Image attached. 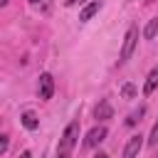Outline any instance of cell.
I'll return each instance as SVG.
<instances>
[{
	"label": "cell",
	"mask_w": 158,
	"mask_h": 158,
	"mask_svg": "<svg viewBox=\"0 0 158 158\" xmlns=\"http://www.w3.org/2000/svg\"><path fill=\"white\" fill-rule=\"evenodd\" d=\"M156 86H158V67L151 69V74H148V79H146V84H143V94L151 96V94L156 91Z\"/></svg>",
	"instance_id": "cell-8"
},
{
	"label": "cell",
	"mask_w": 158,
	"mask_h": 158,
	"mask_svg": "<svg viewBox=\"0 0 158 158\" xmlns=\"http://www.w3.org/2000/svg\"><path fill=\"white\" fill-rule=\"evenodd\" d=\"M59 158H62V156H59Z\"/></svg>",
	"instance_id": "cell-21"
},
{
	"label": "cell",
	"mask_w": 158,
	"mask_h": 158,
	"mask_svg": "<svg viewBox=\"0 0 158 158\" xmlns=\"http://www.w3.org/2000/svg\"><path fill=\"white\" fill-rule=\"evenodd\" d=\"M148 143L151 146H158V121L153 123V128H151V136H148Z\"/></svg>",
	"instance_id": "cell-13"
},
{
	"label": "cell",
	"mask_w": 158,
	"mask_h": 158,
	"mask_svg": "<svg viewBox=\"0 0 158 158\" xmlns=\"http://www.w3.org/2000/svg\"><path fill=\"white\" fill-rule=\"evenodd\" d=\"M99 10H101V0H91L89 5H84V7H81L79 20H81V22H86V20H91V17H94Z\"/></svg>",
	"instance_id": "cell-6"
},
{
	"label": "cell",
	"mask_w": 158,
	"mask_h": 158,
	"mask_svg": "<svg viewBox=\"0 0 158 158\" xmlns=\"http://www.w3.org/2000/svg\"><path fill=\"white\" fill-rule=\"evenodd\" d=\"M52 94H54V79H52V74H42L40 77V99H52Z\"/></svg>",
	"instance_id": "cell-5"
},
{
	"label": "cell",
	"mask_w": 158,
	"mask_h": 158,
	"mask_svg": "<svg viewBox=\"0 0 158 158\" xmlns=\"http://www.w3.org/2000/svg\"><path fill=\"white\" fill-rule=\"evenodd\" d=\"M30 2H32V5H37V2H42V0H30Z\"/></svg>",
	"instance_id": "cell-19"
},
{
	"label": "cell",
	"mask_w": 158,
	"mask_h": 158,
	"mask_svg": "<svg viewBox=\"0 0 158 158\" xmlns=\"http://www.w3.org/2000/svg\"><path fill=\"white\" fill-rule=\"evenodd\" d=\"M20 158H32V153H30V151H22V153H20Z\"/></svg>",
	"instance_id": "cell-15"
},
{
	"label": "cell",
	"mask_w": 158,
	"mask_h": 158,
	"mask_svg": "<svg viewBox=\"0 0 158 158\" xmlns=\"http://www.w3.org/2000/svg\"><path fill=\"white\" fill-rule=\"evenodd\" d=\"M121 94H123L126 99H133V96H136V86H133V84H123V86H121Z\"/></svg>",
	"instance_id": "cell-12"
},
{
	"label": "cell",
	"mask_w": 158,
	"mask_h": 158,
	"mask_svg": "<svg viewBox=\"0 0 158 158\" xmlns=\"http://www.w3.org/2000/svg\"><path fill=\"white\" fill-rule=\"evenodd\" d=\"M143 114H146V109H143V106H141V109H138V111H133V114H131V116H128V118H126V123H128V126H136V123H138V121H141V116H143Z\"/></svg>",
	"instance_id": "cell-11"
},
{
	"label": "cell",
	"mask_w": 158,
	"mask_h": 158,
	"mask_svg": "<svg viewBox=\"0 0 158 158\" xmlns=\"http://www.w3.org/2000/svg\"><path fill=\"white\" fill-rule=\"evenodd\" d=\"M7 151V136H2V141H0V153H5Z\"/></svg>",
	"instance_id": "cell-14"
},
{
	"label": "cell",
	"mask_w": 158,
	"mask_h": 158,
	"mask_svg": "<svg viewBox=\"0 0 158 158\" xmlns=\"http://www.w3.org/2000/svg\"><path fill=\"white\" fill-rule=\"evenodd\" d=\"M20 121H22V126H25L27 131H37V128H40V118H37L32 111H25V114L20 116Z\"/></svg>",
	"instance_id": "cell-7"
},
{
	"label": "cell",
	"mask_w": 158,
	"mask_h": 158,
	"mask_svg": "<svg viewBox=\"0 0 158 158\" xmlns=\"http://www.w3.org/2000/svg\"><path fill=\"white\" fill-rule=\"evenodd\" d=\"M141 148H143V136H141V133L131 136L128 143H126V148H123V158H136V156L141 153Z\"/></svg>",
	"instance_id": "cell-4"
},
{
	"label": "cell",
	"mask_w": 158,
	"mask_h": 158,
	"mask_svg": "<svg viewBox=\"0 0 158 158\" xmlns=\"http://www.w3.org/2000/svg\"><path fill=\"white\" fill-rule=\"evenodd\" d=\"M111 114H114V109H111L109 101H99V106L94 109V116L101 118V121H104V118H111Z\"/></svg>",
	"instance_id": "cell-9"
},
{
	"label": "cell",
	"mask_w": 158,
	"mask_h": 158,
	"mask_svg": "<svg viewBox=\"0 0 158 158\" xmlns=\"http://www.w3.org/2000/svg\"><path fill=\"white\" fill-rule=\"evenodd\" d=\"M77 138H79V121H72L67 128H64V133H62V141H59V156L64 158L72 148H74V143H77Z\"/></svg>",
	"instance_id": "cell-1"
},
{
	"label": "cell",
	"mask_w": 158,
	"mask_h": 158,
	"mask_svg": "<svg viewBox=\"0 0 158 158\" xmlns=\"http://www.w3.org/2000/svg\"><path fill=\"white\" fill-rule=\"evenodd\" d=\"M94 158H109V156H106V153H99V156H94Z\"/></svg>",
	"instance_id": "cell-17"
},
{
	"label": "cell",
	"mask_w": 158,
	"mask_h": 158,
	"mask_svg": "<svg viewBox=\"0 0 158 158\" xmlns=\"http://www.w3.org/2000/svg\"><path fill=\"white\" fill-rule=\"evenodd\" d=\"M7 2H10V0H0V5H7Z\"/></svg>",
	"instance_id": "cell-18"
},
{
	"label": "cell",
	"mask_w": 158,
	"mask_h": 158,
	"mask_svg": "<svg viewBox=\"0 0 158 158\" xmlns=\"http://www.w3.org/2000/svg\"><path fill=\"white\" fill-rule=\"evenodd\" d=\"M67 5H77V2H81V0H64Z\"/></svg>",
	"instance_id": "cell-16"
},
{
	"label": "cell",
	"mask_w": 158,
	"mask_h": 158,
	"mask_svg": "<svg viewBox=\"0 0 158 158\" xmlns=\"http://www.w3.org/2000/svg\"><path fill=\"white\" fill-rule=\"evenodd\" d=\"M136 42H138V27L133 25V27H128V32H126V37H123V47H121V62H126V59L133 54Z\"/></svg>",
	"instance_id": "cell-2"
},
{
	"label": "cell",
	"mask_w": 158,
	"mask_h": 158,
	"mask_svg": "<svg viewBox=\"0 0 158 158\" xmlns=\"http://www.w3.org/2000/svg\"><path fill=\"white\" fill-rule=\"evenodd\" d=\"M104 138H106V126H94V128L86 133L84 146H86V148H94V146H99Z\"/></svg>",
	"instance_id": "cell-3"
},
{
	"label": "cell",
	"mask_w": 158,
	"mask_h": 158,
	"mask_svg": "<svg viewBox=\"0 0 158 158\" xmlns=\"http://www.w3.org/2000/svg\"><path fill=\"white\" fill-rule=\"evenodd\" d=\"M148 2H151V0H148Z\"/></svg>",
	"instance_id": "cell-20"
},
{
	"label": "cell",
	"mask_w": 158,
	"mask_h": 158,
	"mask_svg": "<svg viewBox=\"0 0 158 158\" xmlns=\"http://www.w3.org/2000/svg\"><path fill=\"white\" fill-rule=\"evenodd\" d=\"M143 35H146L148 40H153V37L158 35V15L148 20V25H146V30H143Z\"/></svg>",
	"instance_id": "cell-10"
}]
</instances>
